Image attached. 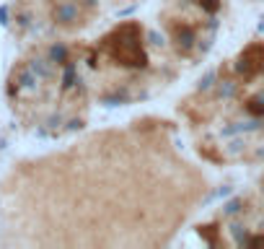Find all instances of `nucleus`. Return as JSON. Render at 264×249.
Returning a JSON list of instances; mask_svg holds the SVG:
<instances>
[]
</instances>
